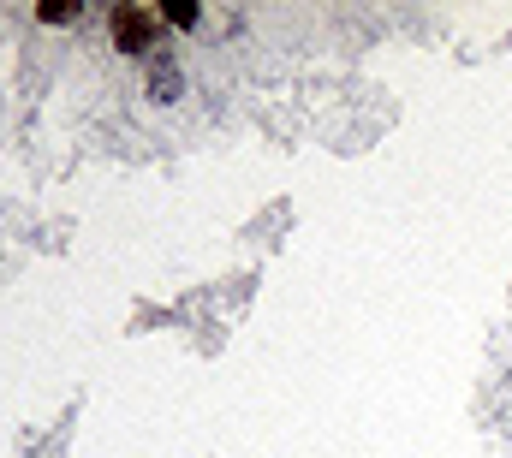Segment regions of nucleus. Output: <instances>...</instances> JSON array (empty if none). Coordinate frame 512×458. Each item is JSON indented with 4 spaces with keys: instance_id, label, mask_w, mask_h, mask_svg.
<instances>
[{
    "instance_id": "f257e3e1",
    "label": "nucleus",
    "mask_w": 512,
    "mask_h": 458,
    "mask_svg": "<svg viewBox=\"0 0 512 458\" xmlns=\"http://www.w3.org/2000/svg\"><path fill=\"white\" fill-rule=\"evenodd\" d=\"M108 42H114L120 54H131V60L155 54V48H161V12L143 6V0H114V12H108Z\"/></svg>"
},
{
    "instance_id": "f03ea898",
    "label": "nucleus",
    "mask_w": 512,
    "mask_h": 458,
    "mask_svg": "<svg viewBox=\"0 0 512 458\" xmlns=\"http://www.w3.org/2000/svg\"><path fill=\"white\" fill-rule=\"evenodd\" d=\"M155 12H161V24H173V30H191V24L203 18V6H191V0H161Z\"/></svg>"
},
{
    "instance_id": "7ed1b4c3",
    "label": "nucleus",
    "mask_w": 512,
    "mask_h": 458,
    "mask_svg": "<svg viewBox=\"0 0 512 458\" xmlns=\"http://www.w3.org/2000/svg\"><path fill=\"white\" fill-rule=\"evenodd\" d=\"M36 18H42V24H78V18H84V6H78V0H42V6H36Z\"/></svg>"
}]
</instances>
